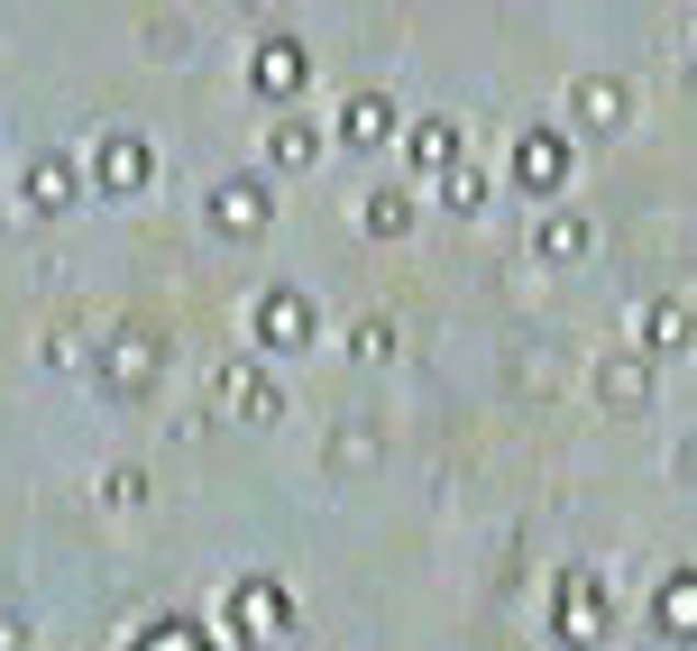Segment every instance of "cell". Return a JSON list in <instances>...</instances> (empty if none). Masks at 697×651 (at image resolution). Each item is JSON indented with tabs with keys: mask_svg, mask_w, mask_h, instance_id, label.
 <instances>
[{
	"mask_svg": "<svg viewBox=\"0 0 697 651\" xmlns=\"http://www.w3.org/2000/svg\"><path fill=\"white\" fill-rule=\"evenodd\" d=\"M541 248H551V257H578L587 229H578V221H551V229H541Z\"/></svg>",
	"mask_w": 697,
	"mask_h": 651,
	"instance_id": "cell-2",
	"label": "cell"
},
{
	"mask_svg": "<svg viewBox=\"0 0 697 651\" xmlns=\"http://www.w3.org/2000/svg\"><path fill=\"white\" fill-rule=\"evenodd\" d=\"M212 202H221V221H229V229H257V184H221Z\"/></svg>",
	"mask_w": 697,
	"mask_h": 651,
	"instance_id": "cell-1",
	"label": "cell"
},
{
	"mask_svg": "<svg viewBox=\"0 0 697 651\" xmlns=\"http://www.w3.org/2000/svg\"><path fill=\"white\" fill-rule=\"evenodd\" d=\"M688 468H697V440H688Z\"/></svg>",
	"mask_w": 697,
	"mask_h": 651,
	"instance_id": "cell-4",
	"label": "cell"
},
{
	"mask_svg": "<svg viewBox=\"0 0 697 651\" xmlns=\"http://www.w3.org/2000/svg\"><path fill=\"white\" fill-rule=\"evenodd\" d=\"M294 74H303V65H294V46H267V65H257V83H294Z\"/></svg>",
	"mask_w": 697,
	"mask_h": 651,
	"instance_id": "cell-3",
	"label": "cell"
}]
</instances>
